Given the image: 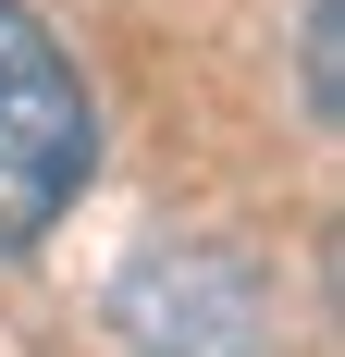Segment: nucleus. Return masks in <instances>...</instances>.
I'll list each match as a JSON object with an SVG mask.
<instances>
[{
    "label": "nucleus",
    "instance_id": "obj_1",
    "mask_svg": "<svg viewBox=\"0 0 345 357\" xmlns=\"http://www.w3.org/2000/svg\"><path fill=\"white\" fill-rule=\"evenodd\" d=\"M99 160V111L87 74L25 0H0V247H37L74 210V185Z\"/></svg>",
    "mask_w": 345,
    "mask_h": 357
},
{
    "label": "nucleus",
    "instance_id": "obj_2",
    "mask_svg": "<svg viewBox=\"0 0 345 357\" xmlns=\"http://www.w3.org/2000/svg\"><path fill=\"white\" fill-rule=\"evenodd\" d=\"M111 321L136 357H296L272 308V271L210 234H161L111 271Z\"/></svg>",
    "mask_w": 345,
    "mask_h": 357
},
{
    "label": "nucleus",
    "instance_id": "obj_3",
    "mask_svg": "<svg viewBox=\"0 0 345 357\" xmlns=\"http://www.w3.org/2000/svg\"><path fill=\"white\" fill-rule=\"evenodd\" d=\"M333 13H345V0H309V50H296V62H309V111H321V123H333Z\"/></svg>",
    "mask_w": 345,
    "mask_h": 357
}]
</instances>
